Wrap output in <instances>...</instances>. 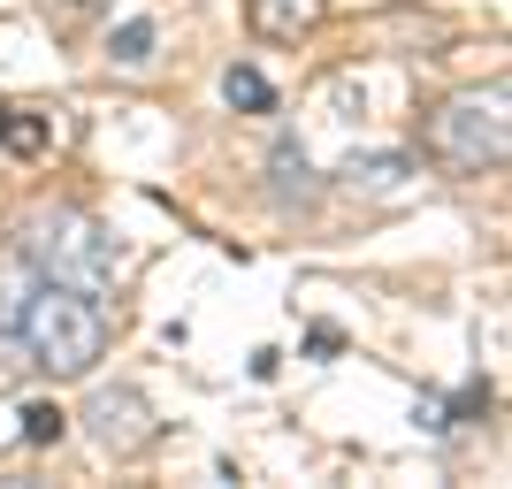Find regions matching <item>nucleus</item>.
I'll use <instances>...</instances> for the list:
<instances>
[{
    "instance_id": "1",
    "label": "nucleus",
    "mask_w": 512,
    "mask_h": 489,
    "mask_svg": "<svg viewBox=\"0 0 512 489\" xmlns=\"http://www.w3.org/2000/svg\"><path fill=\"white\" fill-rule=\"evenodd\" d=\"M16 337H23V360L54 375V383H77L107 360L115 344V321H107L100 291H77V283H31L16 314Z\"/></svg>"
},
{
    "instance_id": "2",
    "label": "nucleus",
    "mask_w": 512,
    "mask_h": 489,
    "mask_svg": "<svg viewBox=\"0 0 512 489\" xmlns=\"http://www.w3.org/2000/svg\"><path fill=\"white\" fill-rule=\"evenodd\" d=\"M421 146L459 176H497L512 153V92L490 85V92H451L444 107H428L421 123Z\"/></svg>"
},
{
    "instance_id": "3",
    "label": "nucleus",
    "mask_w": 512,
    "mask_h": 489,
    "mask_svg": "<svg viewBox=\"0 0 512 489\" xmlns=\"http://www.w3.org/2000/svg\"><path fill=\"white\" fill-rule=\"evenodd\" d=\"M16 253H23V268H31L39 283H77V291H100L107 268H115L100 222H92V214H77V207L31 214V222H23V237H16Z\"/></svg>"
},
{
    "instance_id": "4",
    "label": "nucleus",
    "mask_w": 512,
    "mask_h": 489,
    "mask_svg": "<svg viewBox=\"0 0 512 489\" xmlns=\"http://www.w3.org/2000/svg\"><path fill=\"white\" fill-rule=\"evenodd\" d=\"M85 428H92V444L107 451V459H138V451L161 436V421H153V405H146V390H130V383H115V390H92V405H85Z\"/></svg>"
},
{
    "instance_id": "5",
    "label": "nucleus",
    "mask_w": 512,
    "mask_h": 489,
    "mask_svg": "<svg viewBox=\"0 0 512 489\" xmlns=\"http://www.w3.org/2000/svg\"><path fill=\"white\" fill-rule=\"evenodd\" d=\"M245 23H253V39H268V46H299L329 23V0H245Z\"/></svg>"
},
{
    "instance_id": "6",
    "label": "nucleus",
    "mask_w": 512,
    "mask_h": 489,
    "mask_svg": "<svg viewBox=\"0 0 512 489\" xmlns=\"http://www.w3.org/2000/svg\"><path fill=\"white\" fill-rule=\"evenodd\" d=\"M344 184H352V192H398V184H406V153H352V161H344Z\"/></svg>"
},
{
    "instance_id": "7",
    "label": "nucleus",
    "mask_w": 512,
    "mask_h": 489,
    "mask_svg": "<svg viewBox=\"0 0 512 489\" xmlns=\"http://www.w3.org/2000/svg\"><path fill=\"white\" fill-rule=\"evenodd\" d=\"M46 138H54V123H46V115H8V107H0V146H8V153H23V161H31V153H46Z\"/></svg>"
},
{
    "instance_id": "8",
    "label": "nucleus",
    "mask_w": 512,
    "mask_h": 489,
    "mask_svg": "<svg viewBox=\"0 0 512 489\" xmlns=\"http://www.w3.org/2000/svg\"><path fill=\"white\" fill-rule=\"evenodd\" d=\"M222 100L245 107V115H268V107H276V85H268L260 69H230V77H222Z\"/></svg>"
},
{
    "instance_id": "9",
    "label": "nucleus",
    "mask_w": 512,
    "mask_h": 489,
    "mask_svg": "<svg viewBox=\"0 0 512 489\" xmlns=\"http://www.w3.org/2000/svg\"><path fill=\"white\" fill-rule=\"evenodd\" d=\"M107 54L123 69H138V62H153V23L146 16H130V23H115V39H107Z\"/></svg>"
},
{
    "instance_id": "10",
    "label": "nucleus",
    "mask_w": 512,
    "mask_h": 489,
    "mask_svg": "<svg viewBox=\"0 0 512 489\" xmlns=\"http://www.w3.org/2000/svg\"><path fill=\"white\" fill-rule=\"evenodd\" d=\"M62 428H69V413L62 405H23V444H62Z\"/></svg>"
},
{
    "instance_id": "11",
    "label": "nucleus",
    "mask_w": 512,
    "mask_h": 489,
    "mask_svg": "<svg viewBox=\"0 0 512 489\" xmlns=\"http://www.w3.org/2000/svg\"><path fill=\"white\" fill-rule=\"evenodd\" d=\"M69 8H92V0H69Z\"/></svg>"
}]
</instances>
